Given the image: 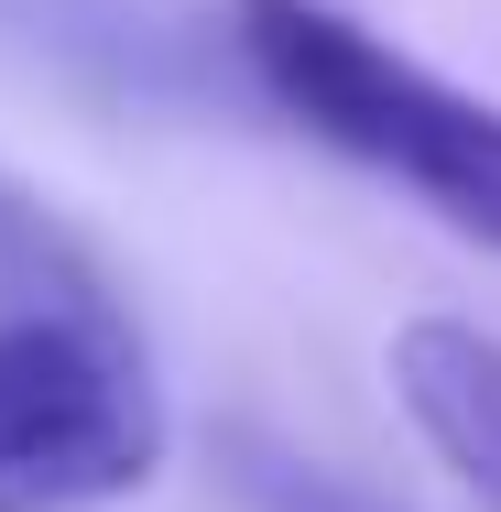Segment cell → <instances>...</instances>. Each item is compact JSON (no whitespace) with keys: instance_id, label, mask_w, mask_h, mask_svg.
<instances>
[{"instance_id":"1","label":"cell","mask_w":501,"mask_h":512,"mask_svg":"<svg viewBox=\"0 0 501 512\" xmlns=\"http://www.w3.org/2000/svg\"><path fill=\"white\" fill-rule=\"evenodd\" d=\"M229 33H240L251 88L305 142L436 207L458 240L501 251V99L447 88L436 66H414L338 0H229Z\"/></svg>"},{"instance_id":"2","label":"cell","mask_w":501,"mask_h":512,"mask_svg":"<svg viewBox=\"0 0 501 512\" xmlns=\"http://www.w3.org/2000/svg\"><path fill=\"white\" fill-rule=\"evenodd\" d=\"M164 469L131 306H0V512H99Z\"/></svg>"},{"instance_id":"3","label":"cell","mask_w":501,"mask_h":512,"mask_svg":"<svg viewBox=\"0 0 501 512\" xmlns=\"http://www.w3.org/2000/svg\"><path fill=\"white\" fill-rule=\"evenodd\" d=\"M393 393L414 436L469 480V502L501 512V338L469 316H414L393 338Z\"/></svg>"},{"instance_id":"4","label":"cell","mask_w":501,"mask_h":512,"mask_svg":"<svg viewBox=\"0 0 501 512\" xmlns=\"http://www.w3.org/2000/svg\"><path fill=\"white\" fill-rule=\"evenodd\" d=\"M120 284L99 273V251L33 197L0 175V306H109Z\"/></svg>"},{"instance_id":"5","label":"cell","mask_w":501,"mask_h":512,"mask_svg":"<svg viewBox=\"0 0 501 512\" xmlns=\"http://www.w3.org/2000/svg\"><path fill=\"white\" fill-rule=\"evenodd\" d=\"M218 458H229V491H240L251 512H393V502H371L349 469H327V458H295L284 436H229Z\"/></svg>"}]
</instances>
